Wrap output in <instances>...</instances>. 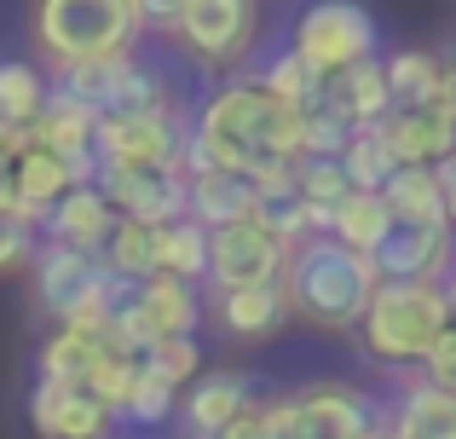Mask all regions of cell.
<instances>
[{
  "instance_id": "1",
  "label": "cell",
  "mask_w": 456,
  "mask_h": 439,
  "mask_svg": "<svg viewBox=\"0 0 456 439\" xmlns=\"http://www.w3.org/2000/svg\"><path fill=\"white\" fill-rule=\"evenodd\" d=\"M301 157V110L278 104L255 76H232L197 104L185 139V174L237 168L255 180L260 168Z\"/></svg>"
},
{
  "instance_id": "2",
  "label": "cell",
  "mask_w": 456,
  "mask_h": 439,
  "mask_svg": "<svg viewBox=\"0 0 456 439\" xmlns=\"http://www.w3.org/2000/svg\"><path fill=\"white\" fill-rule=\"evenodd\" d=\"M283 295H289V318H301L312 329H335V336H346V329L364 318L370 295H376V266H370L364 248H346L335 243L330 232L306 237V243L289 248V260H283Z\"/></svg>"
},
{
  "instance_id": "3",
  "label": "cell",
  "mask_w": 456,
  "mask_h": 439,
  "mask_svg": "<svg viewBox=\"0 0 456 439\" xmlns=\"http://www.w3.org/2000/svg\"><path fill=\"white\" fill-rule=\"evenodd\" d=\"M445 324H451L445 283H376V295H370L364 318L353 324V336H358L370 364H381V370H416Z\"/></svg>"
},
{
  "instance_id": "4",
  "label": "cell",
  "mask_w": 456,
  "mask_h": 439,
  "mask_svg": "<svg viewBox=\"0 0 456 439\" xmlns=\"http://www.w3.org/2000/svg\"><path fill=\"white\" fill-rule=\"evenodd\" d=\"M35 46L53 69L93 64V58L134 53L139 29L127 0H35Z\"/></svg>"
},
{
  "instance_id": "5",
  "label": "cell",
  "mask_w": 456,
  "mask_h": 439,
  "mask_svg": "<svg viewBox=\"0 0 456 439\" xmlns=\"http://www.w3.org/2000/svg\"><path fill=\"white\" fill-rule=\"evenodd\" d=\"M387 411L353 382H306L266 399L272 439H364Z\"/></svg>"
},
{
  "instance_id": "6",
  "label": "cell",
  "mask_w": 456,
  "mask_h": 439,
  "mask_svg": "<svg viewBox=\"0 0 456 439\" xmlns=\"http://www.w3.org/2000/svg\"><path fill=\"white\" fill-rule=\"evenodd\" d=\"M167 35L202 69H243L260 46V0H185Z\"/></svg>"
},
{
  "instance_id": "7",
  "label": "cell",
  "mask_w": 456,
  "mask_h": 439,
  "mask_svg": "<svg viewBox=\"0 0 456 439\" xmlns=\"http://www.w3.org/2000/svg\"><path fill=\"white\" fill-rule=\"evenodd\" d=\"M376 46H381L376 18L358 0H312L289 23V53L312 76H335L346 64H364V58H376Z\"/></svg>"
},
{
  "instance_id": "8",
  "label": "cell",
  "mask_w": 456,
  "mask_h": 439,
  "mask_svg": "<svg viewBox=\"0 0 456 439\" xmlns=\"http://www.w3.org/2000/svg\"><path fill=\"white\" fill-rule=\"evenodd\" d=\"M185 139H191V116L185 110L99 116V127H93V157L99 162H127V168H185Z\"/></svg>"
},
{
  "instance_id": "9",
  "label": "cell",
  "mask_w": 456,
  "mask_h": 439,
  "mask_svg": "<svg viewBox=\"0 0 456 439\" xmlns=\"http://www.w3.org/2000/svg\"><path fill=\"white\" fill-rule=\"evenodd\" d=\"M289 243L272 232L260 215L225 220L208 232V289H243V283H272L283 278Z\"/></svg>"
},
{
  "instance_id": "10",
  "label": "cell",
  "mask_w": 456,
  "mask_h": 439,
  "mask_svg": "<svg viewBox=\"0 0 456 439\" xmlns=\"http://www.w3.org/2000/svg\"><path fill=\"white\" fill-rule=\"evenodd\" d=\"M370 266H376L381 283H445V272L456 266V232L451 225L393 220L381 232V243L370 248Z\"/></svg>"
},
{
  "instance_id": "11",
  "label": "cell",
  "mask_w": 456,
  "mask_h": 439,
  "mask_svg": "<svg viewBox=\"0 0 456 439\" xmlns=\"http://www.w3.org/2000/svg\"><path fill=\"white\" fill-rule=\"evenodd\" d=\"M93 185L110 197L122 220L167 225L185 215V168H127V162H99Z\"/></svg>"
},
{
  "instance_id": "12",
  "label": "cell",
  "mask_w": 456,
  "mask_h": 439,
  "mask_svg": "<svg viewBox=\"0 0 456 439\" xmlns=\"http://www.w3.org/2000/svg\"><path fill=\"white\" fill-rule=\"evenodd\" d=\"M376 134L387 139L393 162L399 168H434L456 150V110L445 99L434 104H393L387 116L376 122Z\"/></svg>"
},
{
  "instance_id": "13",
  "label": "cell",
  "mask_w": 456,
  "mask_h": 439,
  "mask_svg": "<svg viewBox=\"0 0 456 439\" xmlns=\"http://www.w3.org/2000/svg\"><path fill=\"white\" fill-rule=\"evenodd\" d=\"M29 283H35V306H41L53 324H64V318L104 283V266L87 248H64V243H46L41 237V248H35V260H29Z\"/></svg>"
},
{
  "instance_id": "14",
  "label": "cell",
  "mask_w": 456,
  "mask_h": 439,
  "mask_svg": "<svg viewBox=\"0 0 456 439\" xmlns=\"http://www.w3.org/2000/svg\"><path fill=\"white\" fill-rule=\"evenodd\" d=\"M29 428L41 439H110L116 417L76 382H35L29 394Z\"/></svg>"
},
{
  "instance_id": "15",
  "label": "cell",
  "mask_w": 456,
  "mask_h": 439,
  "mask_svg": "<svg viewBox=\"0 0 456 439\" xmlns=\"http://www.w3.org/2000/svg\"><path fill=\"white\" fill-rule=\"evenodd\" d=\"M260 399L255 376L248 370H202L197 382L179 394V422H185L191 439H214L237 411H248Z\"/></svg>"
},
{
  "instance_id": "16",
  "label": "cell",
  "mask_w": 456,
  "mask_h": 439,
  "mask_svg": "<svg viewBox=\"0 0 456 439\" xmlns=\"http://www.w3.org/2000/svg\"><path fill=\"white\" fill-rule=\"evenodd\" d=\"M93 127H99V116L87 110L81 99H69V93H46L41 116H35V127L23 139H35V145H46L53 157H64L69 168H76V180L87 185L93 168H99V157H93Z\"/></svg>"
},
{
  "instance_id": "17",
  "label": "cell",
  "mask_w": 456,
  "mask_h": 439,
  "mask_svg": "<svg viewBox=\"0 0 456 439\" xmlns=\"http://www.w3.org/2000/svg\"><path fill=\"white\" fill-rule=\"evenodd\" d=\"M69 185H81V180H76V168H69L64 157H53V150L35 145V139H18L12 168H6V191H12V208H18L23 220L41 225L46 208H53Z\"/></svg>"
},
{
  "instance_id": "18",
  "label": "cell",
  "mask_w": 456,
  "mask_h": 439,
  "mask_svg": "<svg viewBox=\"0 0 456 439\" xmlns=\"http://www.w3.org/2000/svg\"><path fill=\"white\" fill-rule=\"evenodd\" d=\"M116 220H122V215L110 208V197L87 180V185H69V191L46 208L41 237H46V243H64V248H87V255H99L104 237L116 232Z\"/></svg>"
},
{
  "instance_id": "19",
  "label": "cell",
  "mask_w": 456,
  "mask_h": 439,
  "mask_svg": "<svg viewBox=\"0 0 456 439\" xmlns=\"http://www.w3.org/2000/svg\"><path fill=\"white\" fill-rule=\"evenodd\" d=\"M214 324L232 341H272L289 324V295L283 283H243V289H214Z\"/></svg>"
},
{
  "instance_id": "20",
  "label": "cell",
  "mask_w": 456,
  "mask_h": 439,
  "mask_svg": "<svg viewBox=\"0 0 456 439\" xmlns=\"http://www.w3.org/2000/svg\"><path fill=\"white\" fill-rule=\"evenodd\" d=\"M185 215L214 232V225H225V220L260 215V191H255V180L237 174V168H197V174H185Z\"/></svg>"
},
{
  "instance_id": "21",
  "label": "cell",
  "mask_w": 456,
  "mask_h": 439,
  "mask_svg": "<svg viewBox=\"0 0 456 439\" xmlns=\"http://www.w3.org/2000/svg\"><path fill=\"white\" fill-rule=\"evenodd\" d=\"M387 428L399 439H456V387H434L428 376H404L387 405Z\"/></svg>"
},
{
  "instance_id": "22",
  "label": "cell",
  "mask_w": 456,
  "mask_h": 439,
  "mask_svg": "<svg viewBox=\"0 0 456 439\" xmlns=\"http://www.w3.org/2000/svg\"><path fill=\"white\" fill-rule=\"evenodd\" d=\"M318 104H330V110L346 116L353 127H376L381 116L393 110V93H387V76H381V58H364V64H346V69H335V76H323Z\"/></svg>"
},
{
  "instance_id": "23",
  "label": "cell",
  "mask_w": 456,
  "mask_h": 439,
  "mask_svg": "<svg viewBox=\"0 0 456 439\" xmlns=\"http://www.w3.org/2000/svg\"><path fill=\"white\" fill-rule=\"evenodd\" d=\"M381 76H387L393 104H434L445 99V58L428 53V46H399V53L381 58Z\"/></svg>"
},
{
  "instance_id": "24",
  "label": "cell",
  "mask_w": 456,
  "mask_h": 439,
  "mask_svg": "<svg viewBox=\"0 0 456 439\" xmlns=\"http://www.w3.org/2000/svg\"><path fill=\"white\" fill-rule=\"evenodd\" d=\"M156 272L185 283H208V225H197L191 215L156 225Z\"/></svg>"
},
{
  "instance_id": "25",
  "label": "cell",
  "mask_w": 456,
  "mask_h": 439,
  "mask_svg": "<svg viewBox=\"0 0 456 439\" xmlns=\"http://www.w3.org/2000/svg\"><path fill=\"white\" fill-rule=\"evenodd\" d=\"M381 203L393 220H416V225H451L445 220V197H439L434 168H393L381 185Z\"/></svg>"
},
{
  "instance_id": "26",
  "label": "cell",
  "mask_w": 456,
  "mask_h": 439,
  "mask_svg": "<svg viewBox=\"0 0 456 439\" xmlns=\"http://www.w3.org/2000/svg\"><path fill=\"white\" fill-rule=\"evenodd\" d=\"M99 353H104V336H87V329H64V324H58L53 336L41 341L35 382H76V387H81Z\"/></svg>"
},
{
  "instance_id": "27",
  "label": "cell",
  "mask_w": 456,
  "mask_h": 439,
  "mask_svg": "<svg viewBox=\"0 0 456 439\" xmlns=\"http://www.w3.org/2000/svg\"><path fill=\"white\" fill-rule=\"evenodd\" d=\"M46 93H53V81H46L41 69L23 64V58H6V64H0V127H6V134H29L41 104H46Z\"/></svg>"
},
{
  "instance_id": "28",
  "label": "cell",
  "mask_w": 456,
  "mask_h": 439,
  "mask_svg": "<svg viewBox=\"0 0 456 439\" xmlns=\"http://www.w3.org/2000/svg\"><path fill=\"white\" fill-rule=\"evenodd\" d=\"M99 266L122 283H145L156 278V225H139V220H116V232L104 237L99 248Z\"/></svg>"
},
{
  "instance_id": "29",
  "label": "cell",
  "mask_w": 456,
  "mask_h": 439,
  "mask_svg": "<svg viewBox=\"0 0 456 439\" xmlns=\"http://www.w3.org/2000/svg\"><path fill=\"white\" fill-rule=\"evenodd\" d=\"M387 225H393V215H387V203H381V191H346L341 203L330 208V225H323V232H330L335 243L364 248V255H370Z\"/></svg>"
},
{
  "instance_id": "30",
  "label": "cell",
  "mask_w": 456,
  "mask_h": 439,
  "mask_svg": "<svg viewBox=\"0 0 456 439\" xmlns=\"http://www.w3.org/2000/svg\"><path fill=\"white\" fill-rule=\"evenodd\" d=\"M139 370H151L156 382H167V387H179V394H185V387L202 376L197 336H162V341H151V347L139 353Z\"/></svg>"
},
{
  "instance_id": "31",
  "label": "cell",
  "mask_w": 456,
  "mask_h": 439,
  "mask_svg": "<svg viewBox=\"0 0 456 439\" xmlns=\"http://www.w3.org/2000/svg\"><path fill=\"white\" fill-rule=\"evenodd\" d=\"M346 191H353V180H346L341 157H295V197L318 208L323 225H330V208L341 203Z\"/></svg>"
},
{
  "instance_id": "32",
  "label": "cell",
  "mask_w": 456,
  "mask_h": 439,
  "mask_svg": "<svg viewBox=\"0 0 456 439\" xmlns=\"http://www.w3.org/2000/svg\"><path fill=\"white\" fill-rule=\"evenodd\" d=\"M255 81H260V87H266L278 104H289V110H312V104H318V93H323V76H312V69L289 53V46H283V53L272 58L266 69H255Z\"/></svg>"
},
{
  "instance_id": "33",
  "label": "cell",
  "mask_w": 456,
  "mask_h": 439,
  "mask_svg": "<svg viewBox=\"0 0 456 439\" xmlns=\"http://www.w3.org/2000/svg\"><path fill=\"white\" fill-rule=\"evenodd\" d=\"M341 168H346V180H353V191H381L399 162H393L387 139H381L376 127H358V134L346 139V150H341Z\"/></svg>"
},
{
  "instance_id": "34",
  "label": "cell",
  "mask_w": 456,
  "mask_h": 439,
  "mask_svg": "<svg viewBox=\"0 0 456 439\" xmlns=\"http://www.w3.org/2000/svg\"><path fill=\"white\" fill-rule=\"evenodd\" d=\"M134 382H139V359L134 353H116V347H104L99 359H93V370H87V394L99 399L110 417H122V405H127V394H134Z\"/></svg>"
},
{
  "instance_id": "35",
  "label": "cell",
  "mask_w": 456,
  "mask_h": 439,
  "mask_svg": "<svg viewBox=\"0 0 456 439\" xmlns=\"http://www.w3.org/2000/svg\"><path fill=\"white\" fill-rule=\"evenodd\" d=\"M174 417H179V387H167V382H156L151 370H139V382H134V394H127V405H122L116 422H134V428H167Z\"/></svg>"
},
{
  "instance_id": "36",
  "label": "cell",
  "mask_w": 456,
  "mask_h": 439,
  "mask_svg": "<svg viewBox=\"0 0 456 439\" xmlns=\"http://www.w3.org/2000/svg\"><path fill=\"white\" fill-rule=\"evenodd\" d=\"M353 134H358V127L346 122V116H335L330 104L301 110V157H341Z\"/></svg>"
},
{
  "instance_id": "37",
  "label": "cell",
  "mask_w": 456,
  "mask_h": 439,
  "mask_svg": "<svg viewBox=\"0 0 456 439\" xmlns=\"http://www.w3.org/2000/svg\"><path fill=\"white\" fill-rule=\"evenodd\" d=\"M35 248H41V225L23 220L18 208H0V272H18L35 260Z\"/></svg>"
},
{
  "instance_id": "38",
  "label": "cell",
  "mask_w": 456,
  "mask_h": 439,
  "mask_svg": "<svg viewBox=\"0 0 456 439\" xmlns=\"http://www.w3.org/2000/svg\"><path fill=\"white\" fill-rule=\"evenodd\" d=\"M416 376H428L434 387H456V318L439 329V341L428 347V359L416 364Z\"/></svg>"
},
{
  "instance_id": "39",
  "label": "cell",
  "mask_w": 456,
  "mask_h": 439,
  "mask_svg": "<svg viewBox=\"0 0 456 439\" xmlns=\"http://www.w3.org/2000/svg\"><path fill=\"white\" fill-rule=\"evenodd\" d=\"M214 439H272V422H266V399H255L248 411H237Z\"/></svg>"
},
{
  "instance_id": "40",
  "label": "cell",
  "mask_w": 456,
  "mask_h": 439,
  "mask_svg": "<svg viewBox=\"0 0 456 439\" xmlns=\"http://www.w3.org/2000/svg\"><path fill=\"white\" fill-rule=\"evenodd\" d=\"M127 6H134V18H139V29H174V18H179V6H185V0H127Z\"/></svg>"
},
{
  "instance_id": "41",
  "label": "cell",
  "mask_w": 456,
  "mask_h": 439,
  "mask_svg": "<svg viewBox=\"0 0 456 439\" xmlns=\"http://www.w3.org/2000/svg\"><path fill=\"white\" fill-rule=\"evenodd\" d=\"M434 180H439V197H445V220H451V232H456V150L445 162H434Z\"/></svg>"
},
{
  "instance_id": "42",
  "label": "cell",
  "mask_w": 456,
  "mask_h": 439,
  "mask_svg": "<svg viewBox=\"0 0 456 439\" xmlns=\"http://www.w3.org/2000/svg\"><path fill=\"white\" fill-rule=\"evenodd\" d=\"M445 301H451V318H456V266L445 272Z\"/></svg>"
},
{
  "instance_id": "43",
  "label": "cell",
  "mask_w": 456,
  "mask_h": 439,
  "mask_svg": "<svg viewBox=\"0 0 456 439\" xmlns=\"http://www.w3.org/2000/svg\"><path fill=\"white\" fill-rule=\"evenodd\" d=\"M0 208H12V191H6V168H0Z\"/></svg>"
},
{
  "instance_id": "44",
  "label": "cell",
  "mask_w": 456,
  "mask_h": 439,
  "mask_svg": "<svg viewBox=\"0 0 456 439\" xmlns=\"http://www.w3.org/2000/svg\"><path fill=\"white\" fill-rule=\"evenodd\" d=\"M445 64H451V69H456V46H451V58H445Z\"/></svg>"
}]
</instances>
